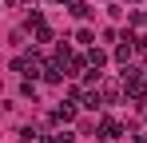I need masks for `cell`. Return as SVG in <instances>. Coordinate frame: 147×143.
Instances as JSON below:
<instances>
[{"instance_id": "cell-1", "label": "cell", "mask_w": 147, "mask_h": 143, "mask_svg": "<svg viewBox=\"0 0 147 143\" xmlns=\"http://www.w3.org/2000/svg\"><path fill=\"white\" fill-rule=\"evenodd\" d=\"M123 92L131 95V99H143V95H147V80L135 68H127V72H123Z\"/></svg>"}, {"instance_id": "cell-2", "label": "cell", "mask_w": 147, "mask_h": 143, "mask_svg": "<svg viewBox=\"0 0 147 143\" xmlns=\"http://www.w3.org/2000/svg\"><path fill=\"white\" fill-rule=\"evenodd\" d=\"M119 135H123V127L115 119H103V123H99V139H119Z\"/></svg>"}, {"instance_id": "cell-3", "label": "cell", "mask_w": 147, "mask_h": 143, "mask_svg": "<svg viewBox=\"0 0 147 143\" xmlns=\"http://www.w3.org/2000/svg\"><path fill=\"white\" fill-rule=\"evenodd\" d=\"M131 56H135V40H127V44H119V48H115V60H119L123 68L131 64Z\"/></svg>"}, {"instance_id": "cell-4", "label": "cell", "mask_w": 147, "mask_h": 143, "mask_svg": "<svg viewBox=\"0 0 147 143\" xmlns=\"http://www.w3.org/2000/svg\"><path fill=\"white\" fill-rule=\"evenodd\" d=\"M68 8H72V16H80V20L92 16V4H88V0H68Z\"/></svg>"}, {"instance_id": "cell-5", "label": "cell", "mask_w": 147, "mask_h": 143, "mask_svg": "<svg viewBox=\"0 0 147 143\" xmlns=\"http://www.w3.org/2000/svg\"><path fill=\"white\" fill-rule=\"evenodd\" d=\"M52 119H56V123H72V119H76V107H72V103H64V107H56V115H52Z\"/></svg>"}, {"instance_id": "cell-6", "label": "cell", "mask_w": 147, "mask_h": 143, "mask_svg": "<svg viewBox=\"0 0 147 143\" xmlns=\"http://www.w3.org/2000/svg\"><path fill=\"white\" fill-rule=\"evenodd\" d=\"M99 95H103V103H115L119 99V88L115 84H99Z\"/></svg>"}, {"instance_id": "cell-7", "label": "cell", "mask_w": 147, "mask_h": 143, "mask_svg": "<svg viewBox=\"0 0 147 143\" xmlns=\"http://www.w3.org/2000/svg\"><path fill=\"white\" fill-rule=\"evenodd\" d=\"M88 64H92V68H103V64H107V52L92 48V52H88Z\"/></svg>"}, {"instance_id": "cell-8", "label": "cell", "mask_w": 147, "mask_h": 143, "mask_svg": "<svg viewBox=\"0 0 147 143\" xmlns=\"http://www.w3.org/2000/svg\"><path fill=\"white\" fill-rule=\"evenodd\" d=\"M84 107H88V111L103 107V95H99V92H88V95H84Z\"/></svg>"}, {"instance_id": "cell-9", "label": "cell", "mask_w": 147, "mask_h": 143, "mask_svg": "<svg viewBox=\"0 0 147 143\" xmlns=\"http://www.w3.org/2000/svg\"><path fill=\"white\" fill-rule=\"evenodd\" d=\"M44 80H48V84H60V80H64V76H60V64H48V68H44Z\"/></svg>"}, {"instance_id": "cell-10", "label": "cell", "mask_w": 147, "mask_h": 143, "mask_svg": "<svg viewBox=\"0 0 147 143\" xmlns=\"http://www.w3.org/2000/svg\"><path fill=\"white\" fill-rule=\"evenodd\" d=\"M48 40H52V28H48V24H44V28H36V44H48Z\"/></svg>"}, {"instance_id": "cell-11", "label": "cell", "mask_w": 147, "mask_h": 143, "mask_svg": "<svg viewBox=\"0 0 147 143\" xmlns=\"http://www.w3.org/2000/svg\"><path fill=\"white\" fill-rule=\"evenodd\" d=\"M20 92H24V99H32V103H36V84H32V80H28V84L20 88Z\"/></svg>"}, {"instance_id": "cell-12", "label": "cell", "mask_w": 147, "mask_h": 143, "mask_svg": "<svg viewBox=\"0 0 147 143\" xmlns=\"http://www.w3.org/2000/svg\"><path fill=\"white\" fill-rule=\"evenodd\" d=\"M72 139H76L72 131H60V135H56V143H72Z\"/></svg>"}]
</instances>
